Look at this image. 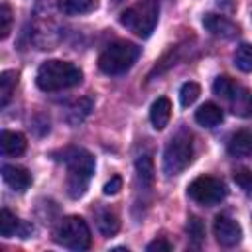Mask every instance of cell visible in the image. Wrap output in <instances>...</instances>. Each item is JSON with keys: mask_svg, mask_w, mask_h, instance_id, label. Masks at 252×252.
<instances>
[{"mask_svg": "<svg viewBox=\"0 0 252 252\" xmlns=\"http://www.w3.org/2000/svg\"><path fill=\"white\" fill-rule=\"evenodd\" d=\"M59 159L69 169V177H67L69 197H73V199L83 197L87 191L89 179L94 173V158L83 148H65L61 152Z\"/></svg>", "mask_w": 252, "mask_h": 252, "instance_id": "obj_1", "label": "cell"}, {"mask_svg": "<svg viewBox=\"0 0 252 252\" xmlns=\"http://www.w3.org/2000/svg\"><path fill=\"white\" fill-rule=\"evenodd\" d=\"M83 81V71L61 59H49L39 65L35 75V85L45 93H55L63 89H71Z\"/></svg>", "mask_w": 252, "mask_h": 252, "instance_id": "obj_2", "label": "cell"}, {"mask_svg": "<svg viewBox=\"0 0 252 252\" xmlns=\"http://www.w3.org/2000/svg\"><path fill=\"white\" fill-rule=\"evenodd\" d=\"M159 16L156 0H140L120 14V24L138 37H150Z\"/></svg>", "mask_w": 252, "mask_h": 252, "instance_id": "obj_3", "label": "cell"}, {"mask_svg": "<svg viewBox=\"0 0 252 252\" xmlns=\"http://www.w3.org/2000/svg\"><path fill=\"white\" fill-rule=\"evenodd\" d=\"M140 57V47L130 41H114L106 45V49L98 57V67L106 75H122L126 73Z\"/></svg>", "mask_w": 252, "mask_h": 252, "instance_id": "obj_4", "label": "cell"}, {"mask_svg": "<svg viewBox=\"0 0 252 252\" xmlns=\"http://www.w3.org/2000/svg\"><path fill=\"white\" fill-rule=\"evenodd\" d=\"M55 242L69 250H87L91 246V230L85 219L69 215L59 220L55 228Z\"/></svg>", "mask_w": 252, "mask_h": 252, "instance_id": "obj_5", "label": "cell"}, {"mask_svg": "<svg viewBox=\"0 0 252 252\" xmlns=\"http://www.w3.org/2000/svg\"><path fill=\"white\" fill-rule=\"evenodd\" d=\"M193 159V142L189 134H177L171 138L163 152V173L167 177L179 175L183 169L189 167Z\"/></svg>", "mask_w": 252, "mask_h": 252, "instance_id": "obj_6", "label": "cell"}, {"mask_svg": "<svg viewBox=\"0 0 252 252\" xmlns=\"http://www.w3.org/2000/svg\"><path fill=\"white\" fill-rule=\"evenodd\" d=\"M187 195L189 199H193L195 203L203 207H213V205H219L226 197V187L220 179L213 175H199L189 183Z\"/></svg>", "mask_w": 252, "mask_h": 252, "instance_id": "obj_7", "label": "cell"}, {"mask_svg": "<svg viewBox=\"0 0 252 252\" xmlns=\"http://www.w3.org/2000/svg\"><path fill=\"white\" fill-rule=\"evenodd\" d=\"M213 91L217 96H222L226 100H230L234 104V112L238 110H244V108H250V102H252V96L250 93H246L240 85H236L230 77H217L215 83H213Z\"/></svg>", "mask_w": 252, "mask_h": 252, "instance_id": "obj_8", "label": "cell"}, {"mask_svg": "<svg viewBox=\"0 0 252 252\" xmlns=\"http://www.w3.org/2000/svg\"><path fill=\"white\" fill-rule=\"evenodd\" d=\"M213 232L217 236V242L220 246H226V248H232V246H236L242 240V228H240V224L234 219L226 217V215H219L215 219Z\"/></svg>", "mask_w": 252, "mask_h": 252, "instance_id": "obj_9", "label": "cell"}, {"mask_svg": "<svg viewBox=\"0 0 252 252\" xmlns=\"http://www.w3.org/2000/svg\"><path fill=\"white\" fill-rule=\"evenodd\" d=\"M2 179H4V183H6L10 189H14V191H18V193H24V191L32 185L30 173H28L24 167L10 165V163L2 165Z\"/></svg>", "mask_w": 252, "mask_h": 252, "instance_id": "obj_10", "label": "cell"}, {"mask_svg": "<svg viewBox=\"0 0 252 252\" xmlns=\"http://www.w3.org/2000/svg\"><path fill=\"white\" fill-rule=\"evenodd\" d=\"M203 26L205 30H209L213 35H219V37H232L238 32V28L220 14H207L203 18Z\"/></svg>", "mask_w": 252, "mask_h": 252, "instance_id": "obj_11", "label": "cell"}, {"mask_svg": "<svg viewBox=\"0 0 252 252\" xmlns=\"http://www.w3.org/2000/svg\"><path fill=\"white\" fill-rule=\"evenodd\" d=\"M228 154L234 158H248L252 156V132L250 130H236L228 140Z\"/></svg>", "mask_w": 252, "mask_h": 252, "instance_id": "obj_12", "label": "cell"}, {"mask_svg": "<svg viewBox=\"0 0 252 252\" xmlns=\"http://www.w3.org/2000/svg\"><path fill=\"white\" fill-rule=\"evenodd\" d=\"M171 118V102L167 96H159L154 100L152 108H150V120H152V126L156 130H163L167 126Z\"/></svg>", "mask_w": 252, "mask_h": 252, "instance_id": "obj_13", "label": "cell"}, {"mask_svg": "<svg viewBox=\"0 0 252 252\" xmlns=\"http://www.w3.org/2000/svg\"><path fill=\"white\" fill-rule=\"evenodd\" d=\"M195 120L203 128H213V126L222 122V110L215 102H205L203 106H199L195 110Z\"/></svg>", "mask_w": 252, "mask_h": 252, "instance_id": "obj_14", "label": "cell"}, {"mask_svg": "<svg viewBox=\"0 0 252 252\" xmlns=\"http://www.w3.org/2000/svg\"><path fill=\"white\" fill-rule=\"evenodd\" d=\"M0 146H2V154L4 156H20V154L26 152V138L20 132L2 130Z\"/></svg>", "mask_w": 252, "mask_h": 252, "instance_id": "obj_15", "label": "cell"}, {"mask_svg": "<svg viewBox=\"0 0 252 252\" xmlns=\"http://www.w3.org/2000/svg\"><path fill=\"white\" fill-rule=\"evenodd\" d=\"M98 6V0H59V8L63 14L69 16H79V14H89Z\"/></svg>", "mask_w": 252, "mask_h": 252, "instance_id": "obj_16", "label": "cell"}, {"mask_svg": "<svg viewBox=\"0 0 252 252\" xmlns=\"http://www.w3.org/2000/svg\"><path fill=\"white\" fill-rule=\"evenodd\" d=\"M16 85H18V73L16 71H2L0 73V106L2 108L10 102V98L16 91Z\"/></svg>", "mask_w": 252, "mask_h": 252, "instance_id": "obj_17", "label": "cell"}, {"mask_svg": "<svg viewBox=\"0 0 252 252\" xmlns=\"http://www.w3.org/2000/svg\"><path fill=\"white\" fill-rule=\"evenodd\" d=\"M96 226L104 236H112V234L118 232L120 222H118V217L114 213H110L106 209H100V211H96Z\"/></svg>", "mask_w": 252, "mask_h": 252, "instance_id": "obj_18", "label": "cell"}, {"mask_svg": "<svg viewBox=\"0 0 252 252\" xmlns=\"http://www.w3.org/2000/svg\"><path fill=\"white\" fill-rule=\"evenodd\" d=\"M20 230H22V222L16 219V215L10 209L4 207L2 213H0V232H2V236L10 238L14 234H20Z\"/></svg>", "mask_w": 252, "mask_h": 252, "instance_id": "obj_19", "label": "cell"}, {"mask_svg": "<svg viewBox=\"0 0 252 252\" xmlns=\"http://www.w3.org/2000/svg\"><path fill=\"white\" fill-rule=\"evenodd\" d=\"M91 110H93V100H91V98H79L73 106H69V110H67V120H69L71 124H79V122H83V120L91 114Z\"/></svg>", "mask_w": 252, "mask_h": 252, "instance_id": "obj_20", "label": "cell"}, {"mask_svg": "<svg viewBox=\"0 0 252 252\" xmlns=\"http://www.w3.org/2000/svg\"><path fill=\"white\" fill-rule=\"evenodd\" d=\"M234 65L238 71L242 73H250L252 71V45L250 43H240L232 55Z\"/></svg>", "mask_w": 252, "mask_h": 252, "instance_id": "obj_21", "label": "cell"}, {"mask_svg": "<svg viewBox=\"0 0 252 252\" xmlns=\"http://www.w3.org/2000/svg\"><path fill=\"white\" fill-rule=\"evenodd\" d=\"M136 171H138V177H140L142 185L150 187V185L154 183V173H156V169H154V159H152L150 156H140V158L136 159Z\"/></svg>", "mask_w": 252, "mask_h": 252, "instance_id": "obj_22", "label": "cell"}, {"mask_svg": "<svg viewBox=\"0 0 252 252\" xmlns=\"http://www.w3.org/2000/svg\"><path fill=\"white\" fill-rule=\"evenodd\" d=\"M199 94H201V87L197 83H193V81L183 83L181 89H179V102H181V106H185V108L191 106L199 98Z\"/></svg>", "mask_w": 252, "mask_h": 252, "instance_id": "obj_23", "label": "cell"}, {"mask_svg": "<svg viewBox=\"0 0 252 252\" xmlns=\"http://www.w3.org/2000/svg\"><path fill=\"white\" fill-rule=\"evenodd\" d=\"M187 234H189V238L195 242V244H199L203 238H205V226H203V220L199 219V217H191L189 220H187Z\"/></svg>", "mask_w": 252, "mask_h": 252, "instance_id": "obj_24", "label": "cell"}, {"mask_svg": "<svg viewBox=\"0 0 252 252\" xmlns=\"http://www.w3.org/2000/svg\"><path fill=\"white\" fill-rule=\"evenodd\" d=\"M12 30V8L8 6V2H2L0 6V37L6 39L10 35Z\"/></svg>", "mask_w": 252, "mask_h": 252, "instance_id": "obj_25", "label": "cell"}, {"mask_svg": "<svg viewBox=\"0 0 252 252\" xmlns=\"http://www.w3.org/2000/svg\"><path fill=\"white\" fill-rule=\"evenodd\" d=\"M234 181L246 195H252V171L250 169H236Z\"/></svg>", "mask_w": 252, "mask_h": 252, "instance_id": "obj_26", "label": "cell"}, {"mask_svg": "<svg viewBox=\"0 0 252 252\" xmlns=\"http://www.w3.org/2000/svg\"><path fill=\"white\" fill-rule=\"evenodd\" d=\"M146 250H148V252H171V250H173V244L167 242L165 238H156L154 242L148 244Z\"/></svg>", "mask_w": 252, "mask_h": 252, "instance_id": "obj_27", "label": "cell"}, {"mask_svg": "<svg viewBox=\"0 0 252 252\" xmlns=\"http://www.w3.org/2000/svg\"><path fill=\"white\" fill-rule=\"evenodd\" d=\"M120 189H122V177L120 175H114V177H110V181L104 183L102 193L104 195H116Z\"/></svg>", "mask_w": 252, "mask_h": 252, "instance_id": "obj_28", "label": "cell"}]
</instances>
